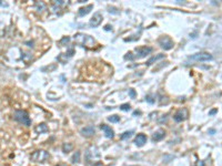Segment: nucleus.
Here are the masks:
<instances>
[{"instance_id": "obj_10", "label": "nucleus", "mask_w": 222, "mask_h": 166, "mask_svg": "<svg viewBox=\"0 0 222 166\" xmlns=\"http://www.w3.org/2000/svg\"><path fill=\"white\" fill-rule=\"evenodd\" d=\"M100 129L105 132V135H106V137H108V139H112L113 136H114V132H113V130L111 129L109 125L102 124V125H100Z\"/></svg>"}, {"instance_id": "obj_18", "label": "nucleus", "mask_w": 222, "mask_h": 166, "mask_svg": "<svg viewBox=\"0 0 222 166\" xmlns=\"http://www.w3.org/2000/svg\"><path fill=\"white\" fill-rule=\"evenodd\" d=\"M108 121H109V122H111V123H118V122H120V116L111 115V116H109V117H108Z\"/></svg>"}, {"instance_id": "obj_13", "label": "nucleus", "mask_w": 222, "mask_h": 166, "mask_svg": "<svg viewBox=\"0 0 222 166\" xmlns=\"http://www.w3.org/2000/svg\"><path fill=\"white\" fill-rule=\"evenodd\" d=\"M91 9H93V5H88V6H85V7L80 8L79 11H78L79 16L83 17V16H85V14H88L89 12L91 11Z\"/></svg>"}, {"instance_id": "obj_21", "label": "nucleus", "mask_w": 222, "mask_h": 166, "mask_svg": "<svg viewBox=\"0 0 222 166\" xmlns=\"http://www.w3.org/2000/svg\"><path fill=\"white\" fill-rule=\"evenodd\" d=\"M134 59H136V55H133L131 52H129V53H127L124 55V60H134Z\"/></svg>"}, {"instance_id": "obj_5", "label": "nucleus", "mask_w": 222, "mask_h": 166, "mask_svg": "<svg viewBox=\"0 0 222 166\" xmlns=\"http://www.w3.org/2000/svg\"><path fill=\"white\" fill-rule=\"evenodd\" d=\"M159 44H160V47L162 49H164V50H171L173 48V41L171 40L169 37H167V36L161 37L159 39Z\"/></svg>"}, {"instance_id": "obj_31", "label": "nucleus", "mask_w": 222, "mask_h": 166, "mask_svg": "<svg viewBox=\"0 0 222 166\" xmlns=\"http://www.w3.org/2000/svg\"><path fill=\"white\" fill-rule=\"evenodd\" d=\"M197 166H204V164H203V162H198Z\"/></svg>"}, {"instance_id": "obj_30", "label": "nucleus", "mask_w": 222, "mask_h": 166, "mask_svg": "<svg viewBox=\"0 0 222 166\" xmlns=\"http://www.w3.org/2000/svg\"><path fill=\"white\" fill-rule=\"evenodd\" d=\"M141 114V112H139V111H134V112H133V115H140Z\"/></svg>"}, {"instance_id": "obj_28", "label": "nucleus", "mask_w": 222, "mask_h": 166, "mask_svg": "<svg viewBox=\"0 0 222 166\" xmlns=\"http://www.w3.org/2000/svg\"><path fill=\"white\" fill-rule=\"evenodd\" d=\"M105 30H107V31H110V30H112V27H110L109 24H108V26H106V27H105Z\"/></svg>"}, {"instance_id": "obj_29", "label": "nucleus", "mask_w": 222, "mask_h": 166, "mask_svg": "<svg viewBox=\"0 0 222 166\" xmlns=\"http://www.w3.org/2000/svg\"><path fill=\"white\" fill-rule=\"evenodd\" d=\"M215 113H217V110H212V111L209 112V115H213V114H215Z\"/></svg>"}, {"instance_id": "obj_9", "label": "nucleus", "mask_w": 222, "mask_h": 166, "mask_svg": "<svg viewBox=\"0 0 222 166\" xmlns=\"http://www.w3.org/2000/svg\"><path fill=\"white\" fill-rule=\"evenodd\" d=\"M187 116H188V112H187V110H180V111H178L173 116V120L175 122H182V121H185L187 119Z\"/></svg>"}, {"instance_id": "obj_4", "label": "nucleus", "mask_w": 222, "mask_h": 166, "mask_svg": "<svg viewBox=\"0 0 222 166\" xmlns=\"http://www.w3.org/2000/svg\"><path fill=\"white\" fill-rule=\"evenodd\" d=\"M189 60L195 62H205V61H211L213 60V57L212 54L208 53V52H199V53L192 54L189 57Z\"/></svg>"}, {"instance_id": "obj_22", "label": "nucleus", "mask_w": 222, "mask_h": 166, "mask_svg": "<svg viewBox=\"0 0 222 166\" xmlns=\"http://www.w3.org/2000/svg\"><path fill=\"white\" fill-rule=\"evenodd\" d=\"M130 108H131V106H130V104H128V103L122 104L120 106V110H122V111H129Z\"/></svg>"}, {"instance_id": "obj_23", "label": "nucleus", "mask_w": 222, "mask_h": 166, "mask_svg": "<svg viewBox=\"0 0 222 166\" xmlns=\"http://www.w3.org/2000/svg\"><path fill=\"white\" fill-rule=\"evenodd\" d=\"M146 101H147L148 103H150V104H153L154 102H156V100H154L151 95H147V96H146Z\"/></svg>"}, {"instance_id": "obj_12", "label": "nucleus", "mask_w": 222, "mask_h": 166, "mask_svg": "<svg viewBox=\"0 0 222 166\" xmlns=\"http://www.w3.org/2000/svg\"><path fill=\"white\" fill-rule=\"evenodd\" d=\"M164 136H166V132L163 130H158L157 132H154L153 135H152V141L153 142H159V141L163 139Z\"/></svg>"}, {"instance_id": "obj_24", "label": "nucleus", "mask_w": 222, "mask_h": 166, "mask_svg": "<svg viewBox=\"0 0 222 166\" xmlns=\"http://www.w3.org/2000/svg\"><path fill=\"white\" fill-rule=\"evenodd\" d=\"M69 42H70V38H69V37H65V38H62L61 40H60V44L69 43Z\"/></svg>"}, {"instance_id": "obj_2", "label": "nucleus", "mask_w": 222, "mask_h": 166, "mask_svg": "<svg viewBox=\"0 0 222 166\" xmlns=\"http://www.w3.org/2000/svg\"><path fill=\"white\" fill-rule=\"evenodd\" d=\"M14 117L17 122L21 123L22 125H26V126L31 125V120H30V117H29V114H28V112H26L24 110H17V111L14 112Z\"/></svg>"}, {"instance_id": "obj_17", "label": "nucleus", "mask_w": 222, "mask_h": 166, "mask_svg": "<svg viewBox=\"0 0 222 166\" xmlns=\"http://www.w3.org/2000/svg\"><path fill=\"white\" fill-rule=\"evenodd\" d=\"M133 131H127V132H124L122 134V135L120 136V139H129V137H131V136H132V134H133Z\"/></svg>"}, {"instance_id": "obj_3", "label": "nucleus", "mask_w": 222, "mask_h": 166, "mask_svg": "<svg viewBox=\"0 0 222 166\" xmlns=\"http://www.w3.org/2000/svg\"><path fill=\"white\" fill-rule=\"evenodd\" d=\"M50 155H49L48 152H46L43 149H39V151H34L32 154L30 155V159L34 161V162L37 163H43L46 162L47 159H49Z\"/></svg>"}, {"instance_id": "obj_26", "label": "nucleus", "mask_w": 222, "mask_h": 166, "mask_svg": "<svg viewBox=\"0 0 222 166\" xmlns=\"http://www.w3.org/2000/svg\"><path fill=\"white\" fill-rule=\"evenodd\" d=\"M62 5H65L63 1H53V6H62Z\"/></svg>"}, {"instance_id": "obj_25", "label": "nucleus", "mask_w": 222, "mask_h": 166, "mask_svg": "<svg viewBox=\"0 0 222 166\" xmlns=\"http://www.w3.org/2000/svg\"><path fill=\"white\" fill-rule=\"evenodd\" d=\"M136 95H137V93H136V91L133 90V89H130L129 90V96L131 99H134L136 98Z\"/></svg>"}, {"instance_id": "obj_20", "label": "nucleus", "mask_w": 222, "mask_h": 166, "mask_svg": "<svg viewBox=\"0 0 222 166\" xmlns=\"http://www.w3.org/2000/svg\"><path fill=\"white\" fill-rule=\"evenodd\" d=\"M36 8H37V11L38 12H41V11L43 10L44 9V4L43 2H39V1H37V2H36Z\"/></svg>"}, {"instance_id": "obj_19", "label": "nucleus", "mask_w": 222, "mask_h": 166, "mask_svg": "<svg viewBox=\"0 0 222 166\" xmlns=\"http://www.w3.org/2000/svg\"><path fill=\"white\" fill-rule=\"evenodd\" d=\"M80 161V152H76L73 154V156L71 157V162L72 163H79Z\"/></svg>"}, {"instance_id": "obj_1", "label": "nucleus", "mask_w": 222, "mask_h": 166, "mask_svg": "<svg viewBox=\"0 0 222 166\" xmlns=\"http://www.w3.org/2000/svg\"><path fill=\"white\" fill-rule=\"evenodd\" d=\"M75 41L76 43H78L79 45L85 48H92L96 44V41L91 36L85 33H77L75 34Z\"/></svg>"}, {"instance_id": "obj_32", "label": "nucleus", "mask_w": 222, "mask_h": 166, "mask_svg": "<svg viewBox=\"0 0 222 166\" xmlns=\"http://www.w3.org/2000/svg\"><path fill=\"white\" fill-rule=\"evenodd\" d=\"M0 6H7V5L5 4V2H1V1H0Z\"/></svg>"}, {"instance_id": "obj_8", "label": "nucleus", "mask_w": 222, "mask_h": 166, "mask_svg": "<svg viewBox=\"0 0 222 166\" xmlns=\"http://www.w3.org/2000/svg\"><path fill=\"white\" fill-rule=\"evenodd\" d=\"M80 133H81V135L85 136V137H91V136L95 135L96 129H95V126H92V125H88V126H85V127H83V129H81Z\"/></svg>"}, {"instance_id": "obj_15", "label": "nucleus", "mask_w": 222, "mask_h": 166, "mask_svg": "<svg viewBox=\"0 0 222 166\" xmlns=\"http://www.w3.org/2000/svg\"><path fill=\"white\" fill-rule=\"evenodd\" d=\"M162 58H164V54L159 53V54H157V55H154V57H152V58L149 59V60H148V61H147V63H146V64H147V65H151V64H152V63H154V62H157L158 60H160V59H162Z\"/></svg>"}, {"instance_id": "obj_14", "label": "nucleus", "mask_w": 222, "mask_h": 166, "mask_svg": "<svg viewBox=\"0 0 222 166\" xmlns=\"http://www.w3.org/2000/svg\"><path fill=\"white\" fill-rule=\"evenodd\" d=\"M34 131L38 133V134H41V133H46V132H48L49 129H48V126L46 125L44 123H41V124H38L37 126H36V129H34Z\"/></svg>"}, {"instance_id": "obj_11", "label": "nucleus", "mask_w": 222, "mask_h": 166, "mask_svg": "<svg viewBox=\"0 0 222 166\" xmlns=\"http://www.w3.org/2000/svg\"><path fill=\"white\" fill-rule=\"evenodd\" d=\"M147 143V136L144 134H138L134 139V144L137 146H143Z\"/></svg>"}, {"instance_id": "obj_16", "label": "nucleus", "mask_w": 222, "mask_h": 166, "mask_svg": "<svg viewBox=\"0 0 222 166\" xmlns=\"http://www.w3.org/2000/svg\"><path fill=\"white\" fill-rule=\"evenodd\" d=\"M71 149H72V144H70V143H65V144L62 145V151L65 153L70 152Z\"/></svg>"}, {"instance_id": "obj_27", "label": "nucleus", "mask_w": 222, "mask_h": 166, "mask_svg": "<svg viewBox=\"0 0 222 166\" xmlns=\"http://www.w3.org/2000/svg\"><path fill=\"white\" fill-rule=\"evenodd\" d=\"M167 119H168V115H163V117H162V119L159 120V123H163V122H166V121H167Z\"/></svg>"}, {"instance_id": "obj_7", "label": "nucleus", "mask_w": 222, "mask_h": 166, "mask_svg": "<svg viewBox=\"0 0 222 166\" xmlns=\"http://www.w3.org/2000/svg\"><path fill=\"white\" fill-rule=\"evenodd\" d=\"M101 21H102V14H101V12H96V14L92 16V18L90 19L89 24H90V27L97 28L100 23H101Z\"/></svg>"}, {"instance_id": "obj_6", "label": "nucleus", "mask_w": 222, "mask_h": 166, "mask_svg": "<svg viewBox=\"0 0 222 166\" xmlns=\"http://www.w3.org/2000/svg\"><path fill=\"white\" fill-rule=\"evenodd\" d=\"M136 58H144V57H147L148 54H150L152 52V48L151 47H140V48H137L136 49Z\"/></svg>"}]
</instances>
